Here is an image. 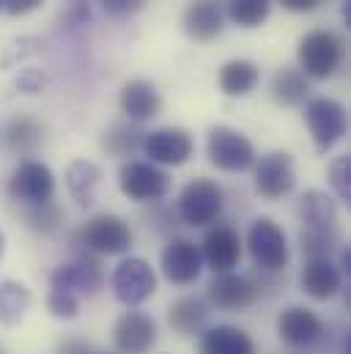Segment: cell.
Returning <instances> with one entry per match:
<instances>
[{"label":"cell","instance_id":"1","mask_svg":"<svg viewBox=\"0 0 351 354\" xmlns=\"http://www.w3.org/2000/svg\"><path fill=\"white\" fill-rule=\"evenodd\" d=\"M343 55H346V44L332 30H310L296 50L299 72L310 80H330L341 69Z\"/></svg>","mask_w":351,"mask_h":354},{"label":"cell","instance_id":"2","mask_svg":"<svg viewBox=\"0 0 351 354\" xmlns=\"http://www.w3.org/2000/svg\"><path fill=\"white\" fill-rule=\"evenodd\" d=\"M305 124L310 129V138L316 143V151L319 154H327V151H332L346 138L349 115H346V107L338 99L313 96V99L305 102Z\"/></svg>","mask_w":351,"mask_h":354},{"label":"cell","instance_id":"3","mask_svg":"<svg viewBox=\"0 0 351 354\" xmlns=\"http://www.w3.org/2000/svg\"><path fill=\"white\" fill-rule=\"evenodd\" d=\"M209 162L225 174H242L256 165V146L247 135L234 127H211L206 138Z\"/></svg>","mask_w":351,"mask_h":354},{"label":"cell","instance_id":"4","mask_svg":"<svg viewBox=\"0 0 351 354\" xmlns=\"http://www.w3.org/2000/svg\"><path fill=\"white\" fill-rule=\"evenodd\" d=\"M222 203H225V195L217 181L192 178L189 184L181 187L176 212H178L181 223H187L192 228H206L222 214Z\"/></svg>","mask_w":351,"mask_h":354},{"label":"cell","instance_id":"5","mask_svg":"<svg viewBox=\"0 0 351 354\" xmlns=\"http://www.w3.org/2000/svg\"><path fill=\"white\" fill-rule=\"evenodd\" d=\"M77 239L86 248V253H96V256H124L135 242L129 223L107 212L93 214L80 228Z\"/></svg>","mask_w":351,"mask_h":354},{"label":"cell","instance_id":"6","mask_svg":"<svg viewBox=\"0 0 351 354\" xmlns=\"http://www.w3.org/2000/svg\"><path fill=\"white\" fill-rule=\"evenodd\" d=\"M118 187H121V192L126 198H132L137 203H154V201L168 195L171 176L160 165H154V162L126 160L118 168Z\"/></svg>","mask_w":351,"mask_h":354},{"label":"cell","instance_id":"7","mask_svg":"<svg viewBox=\"0 0 351 354\" xmlns=\"http://www.w3.org/2000/svg\"><path fill=\"white\" fill-rule=\"evenodd\" d=\"M247 250L261 272H283L288 266V239L283 228L269 217H258L250 225Z\"/></svg>","mask_w":351,"mask_h":354},{"label":"cell","instance_id":"8","mask_svg":"<svg viewBox=\"0 0 351 354\" xmlns=\"http://www.w3.org/2000/svg\"><path fill=\"white\" fill-rule=\"evenodd\" d=\"M110 286H113V297L121 305L135 308L157 291V274L146 259H124L113 269Z\"/></svg>","mask_w":351,"mask_h":354},{"label":"cell","instance_id":"9","mask_svg":"<svg viewBox=\"0 0 351 354\" xmlns=\"http://www.w3.org/2000/svg\"><path fill=\"white\" fill-rule=\"evenodd\" d=\"M8 195L25 206H39L55 198V174L39 160H25L8 178Z\"/></svg>","mask_w":351,"mask_h":354},{"label":"cell","instance_id":"10","mask_svg":"<svg viewBox=\"0 0 351 354\" xmlns=\"http://www.w3.org/2000/svg\"><path fill=\"white\" fill-rule=\"evenodd\" d=\"M253 184L256 192L266 201H280L294 192L296 187V171L288 151H269L253 165Z\"/></svg>","mask_w":351,"mask_h":354},{"label":"cell","instance_id":"11","mask_svg":"<svg viewBox=\"0 0 351 354\" xmlns=\"http://www.w3.org/2000/svg\"><path fill=\"white\" fill-rule=\"evenodd\" d=\"M206 299L217 310L239 313L258 299V283L239 272H217L206 286Z\"/></svg>","mask_w":351,"mask_h":354},{"label":"cell","instance_id":"12","mask_svg":"<svg viewBox=\"0 0 351 354\" xmlns=\"http://www.w3.org/2000/svg\"><path fill=\"white\" fill-rule=\"evenodd\" d=\"M102 283H104L102 264L91 253H83V256L61 264L50 274V288L69 291L75 297H93L102 288Z\"/></svg>","mask_w":351,"mask_h":354},{"label":"cell","instance_id":"13","mask_svg":"<svg viewBox=\"0 0 351 354\" xmlns=\"http://www.w3.org/2000/svg\"><path fill=\"white\" fill-rule=\"evenodd\" d=\"M143 151L154 165H184L195 151V140L181 127H160L154 132H146Z\"/></svg>","mask_w":351,"mask_h":354},{"label":"cell","instance_id":"14","mask_svg":"<svg viewBox=\"0 0 351 354\" xmlns=\"http://www.w3.org/2000/svg\"><path fill=\"white\" fill-rule=\"evenodd\" d=\"M113 341L121 354H149L157 346V322L146 310L129 308L115 322Z\"/></svg>","mask_w":351,"mask_h":354},{"label":"cell","instance_id":"15","mask_svg":"<svg viewBox=\"0 0 351 354\" xmlns=\"http://www.w3.org/2000/svg\"><path fill=\"white\" fill-rule=\"evenodd\" d=\"M277 333L280 338L294 349H310L324 338V322L319 313L302 305H288L277 316Z\"/></svg>","mask_w":351,"mask_h":354},{"label":"cell","instance_id":"16","mask_svg":"<svg viewBox=\"0 0 351 354\" xmlns=\"http://www.w3.org/2000/svg\"><path fill=\"white\" fill-rule=\"evenodd\" d=\"M160 266L173 286H192L203 272L200 248L192 239H171L160 256Z\"/></svg>","mask_w":351,"mask_h":354},{"label":"cell","instance_id":"17","mask_svg":"<svg viewBox=\"0 0 351 354\" xmlns=\"http://www.w3.org/2000/svg\"><path fill=\"white\" fill-rule=\"evenodd\" d=\"M203 266L217 272H234V266L242 261V236L231 225H214L206 231L200 245Z\"/></svg>","mask_w":351,"mask_h":354},{"label":"cell","instance_id":"18","mask_svg":"<svg viewBox=\"0 0 351 354\" xmlns=\"http://www.w3.org/2000/svg\"><path fill=\"white\" fill-rule=\"evenodd\" d=\"M299 283L310 299L324 302V299H332L343 288V272L332 259H307Z\"/></svg>","mask_w":351,"mask_h":354},{"label":"cell","instance_id":"19","mask_svg":"<svg viewBox=\"0 0 351 354\" xmlns=\"http://www.w3.org/2000/svg\"><path fill=\"white\" fill-rule=\"evenodd\" d=\"M121 110L129 121L143 124V121H151V118L160 115L162 96H160L157 86L149 83V80H129L121 88Z\"/></svg>","mask_w":351,"mask_h":354},{"label":"cell","instance_id":"20","mask_svg":"<svg viewBox=\"0 0 351 354\" xmlns=\"http://www.w3.org/2000/svg\"><path fill=\"white\" fill-rule=\"evenodd\" d=\"M198 354H256V341L242 327L217 324L200 335Z\"/></svg>","mask_w":351,"mask_h":354},{"label":"cell","instance_id":"21","mask_svg":"<svg viewBox=\"0 0 351 354\" xmlns=\"http://www.w3.org/2000/svg\"><path fill=\"white\" fill-rule=\"evenodd\" d=\"M225 28L222 8L214 0H195L184 11V33L195 41H214Z\"/></svg>","mask_w":351,"mask_h":354},{"label":"cell","instance_id":"22","mask_svg":"<svg viewBox=\"0 0 351 354\" xmlns=\"http://www.w3.org/2000/svg\"><path fill=\"white\" fill-rule=\"evenodd\" d=\"M296 212H299V220H302L305 228H330V225H338V206H335V201L327 192L307 189L299 198Z\"/></svg>","mask_w":351,"mask_h":354},{"label":"cell","instance_id":"23","mask_svg":"<svg viewBox=\"0 0 351 354\" xmlns=\"http://www.w3.org/2000/svg\"><path fill=\"white\" fill-rule=\"evenodd\" d=\"M261 80V69L253 64V61H245V58H236V61H228L222 69H220V91L225 96H247L250 91L258 86Z\"/></svg>","mask_w":351,"mask_h":354},{"label":"cell","instance_id":"24","mask_svg":"<svg viewBox=\"0 0 351 354\" xmlns=\"http://www.w3.org/2000/svg\"><path fill=\"white\" fill-rule=\"evenodd\" d=\"M209 319V308L198 297H181L168 308V324L173 327L178 335H195L203 330Z\"/></svg>","mask_w":351,"mask_h":354},{"label":"cell","instance_id":"25","mask_svg":"<svg viewBox=\"0 0 351 354\" xmlns=\"http://www.w3.org/2000/svg\"><path fill=\"white\" fill-rule=\"evenodd\" d=\"M307 93H310L307 77L299 69L285 66V69L274 72V77H272V96H274L277 104H283V107H299V104H305Z\"/></svg>","mask_w":351,"mask_h":354},{"label":"cell","instance_id":"26","mask_svg":"<svg viewBox=\"0 0 351 354\" xmlns=\"http://www.w3.org/2000/svg\"><path fill=\"white\" fill-rule=\"evenodd\" d=\"M99 178H102V168H99L96 162L77 160V162H72L69 171H66V187H69L72 198H75L80 206H91L93 198H96Z\"/></svg>","mask_w":351,"mask_h":354},{"label":"cell","instance_id":"27","mask_svg":"<svg viewBox=\"0 0 351 354\" xmlns=\"http://www.w3.org/2000/svg\"><path fill=\"white\" fill-rule=\"evenodd\" d=\"M44 140V127L30 115H14L6 124V146L14 154H30Z\"/></svg>","mask_w":351,"mask_h":354},{"label":"cell","instance_id":"28","mask_svg":"<svg viewBox=\"0 0 351 354\" xmlns=\"http://www.w3.org/2000/svg\"><path fill=\"white\" fill-rule=\"evenodd\" d=\"M30 291L28 286L17 283V280H3L0 283V324L14 327L17 322H22L25 310L30 308Z\"/></svg>","mask_w":351,"mask_h":354},{"label":"cell","instance_id":"29","mask_svg":"<svg viewBox=\"0 0 351 354\" xmlns=\"http://www.w3.org/2000/svg\"><path fill=\"white\" fill-rule=\"evenodd\" d=\"M299 245H302V253L307 259H332V253L341 245V231H338V225H330V228H302Z\"/></svg>","mask_w":351,"mask_h":354},{"label":"cell","instance_id":"30","mask_svg":"<svg viewBox=\"0 0 351 354\" xmlns=\"http://www.w3.org/2000/svg\"><path fill=\"white\" fill-rule=\"evenodd\" d=\"M143 138L146 132H140L135 124H113L104 132V149L115 157H129L137 149H143Z\"/></svg>","mask_w":351,"mask_h":354},{"label":"cell","instance_id":"31","mask_svg":"<svg viewBox=\"0 0 351 354\" xmlns=\"http://www.w3.org/2000/svg\"><path fill=\"white\" fill-rule=\"evenodd\" d=\"M269 11L272 0H228V19L239 28H261Z\"/></svg>","mask_w":351,"mask_h":354},{"label":"cell","instance_id":"32","mask_svg":"<svg viewBox=\"0 0 351 354\" xmlns=\"http://www.w3.org/2000/svg\"><path fill=\"white\" fill-rule=\"evenodd\" d=\"M25 220H28V228L36 231V234H55L64 223V212L55 201H47V203H39V206H28L25 212Z\"/></svg>","mask_w":351,"mask_h":354},{"label":"cell","instance_id":"33","mask_svg":"<svg viewBox=\"0 0 351 354\" xmlns=\"http://www.w3.org/2000/svg\"><path fill=\"white\" fill-rule=\"evenodd\" d=\"M330 184H332L335 195H338L343 203H349L351 201V160H349V154L332 160V165H330Z\"/></svg>","mask_w":351,"mask_h":354},{"label":"cell","instance_id":"34","mask_svg":"<svg viewBox=\"0 0 351 354\" xmlns=\"http://www.w3.org/2000/svg\"><path fill=\"white\" fill-rule=\"evenodd\" d=\"M47 310L55 319H77V313H80V297H75L69 291L50 288V294H47Z\"/></svg>","mask_w":351,"mask_h":354},{"label":"cell","instance_id":"35","mask_svg":"<svg viewBox=\"0 0 351 354\" xmlns=\"http://www.w3.org/2000/svg\"><path fill=\"white\" fill-rule=\"evenodd\" d=\"M99 3H102L104 14H110V17H115V19H124V17L137 14L149 0H99Z\"/></svg>","mask_w":351,"mask_h":354},{"label":"cell","instance_id":"36","mask_svg":"<svg viewBox=\"0 0 351 354\" xmlns=\"http://www.w3.org/2000/svg\"><path fill=\"white\" fill-rule=\"evenodd\" d=\"M17 86L25 91V93H39V91L44 88V75L36 72V69H25L19 75V80H17Z\"/></svg>","mask_w":351,"mask_h":354},{"label":"cell","instance_id":"37","mask_svg":"<svg viewBox=\"0 0 351 354\" xmlns=\"http://www.w3.org/2000/svg\"><path fill=\"white\" fill-rule=\"evenodd\" d=\"M41 3H44V0H6L3 11H6V14H11V17H25V14L36 11Z\"/></svg>","mask_w":351,"mask_h":354},{"label":"cell","instance_id":"38","mask_svg":"<svg viewBox=\"0 0 351 354\" xmlns=\"http://www.w3.org/2000/svg\"><path fill=\"white\" fill-rule=\"evenodd\" d=\"M280 3L288 11H313V8L321 6V0H280Z\"/></svg>","mask_w":351,"mask_h":354},{"label":"cell","instance_id":"39","mask_svg":"<svg viewBox=\"0 0 351 354\" xmlns=\"http://www.w3.org/2000/svg\"><path fill=\"white\" fill-rule=\"evenodd\" d=\"M58 354H91V352H88V346L83 344V341H75V338H69V341H64V344H61Z\"/></svg>","mask_w":351,"mask_h":354},{"label":"cell","instance_id":"40","mask_svg":"<svg viewBox=\"0 0 351 354\" xmlns=\"http://www.w3.org/2000/svg\"><path fill=\"white\" fill-rule=\"evenodd\" d=\"M3 253H6V236H3V231H0V259H3Z\"/></svg>","mask_w":351,"mask_h":354},{"label":"cell","instance_id":"41","mask_svg":"<svg viewBox=\"0 0 351 354\" xmlns=\"http://www.w3.org/2000/svg\"><path fill=\"white\" fill-rule=\"evenodd\" d=\"M3 6H6V0H0V11H3Z\"/></svg>","mask_w":351,"mask_h":354},{"label":"cell","instance_id":"42","mask_svg":"<svg viewBox=\"0 0 351 354\" xmlns=\"http://www.w3.org/2000/svg\"><path fill=\"white\" fill-rule=\"evenodd\" d=\"M0 354H3V352H0Z\"/></svg>","mask_w":351,"mask_h":354}]
</instances>
